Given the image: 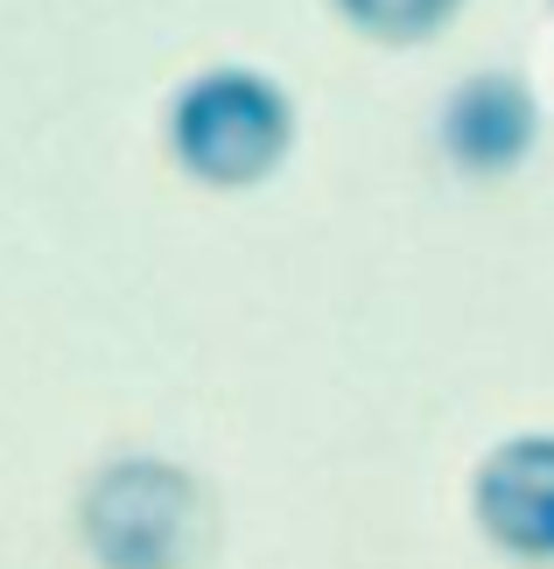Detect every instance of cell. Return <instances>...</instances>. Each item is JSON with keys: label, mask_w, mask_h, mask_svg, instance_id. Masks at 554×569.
I'll return each instance as SVG.
<instances>
[{"label": "cell", "mask_w": 554, "mask_h": 569, "mask_svg": "<svg viewBox=\"0 0 554 569\" xmlns=\"http://www.w3.org/2000/svg\"><path fill=\"white\" fill-rule=\"evenodd\" d=\"M78 541L99 569H190L211 541V499L169 457H113L78 492Z\"/></svg>", "instance_id": "cell-2"}, {"label": "cell", "mask_w": 554, "mask_h": 569, "mask_svg": "<svg viewBox=\"0 0 554 569\" xmlns=\"http://www.w3.org/2000/svg\"><path fill=\"white\" fill-rule=\"evenodd\" d=\"M330 8H338L359 36L407 50V42H429V36L450 29V21L463 14V0H330Z\"/></svg>", "instance_id": "cell-5"}, {"label": "cell", "mask_w": 554, "mask_h": 569, "mask_svg": "<svg viewBox=\"0 0 554 569\" xmlns=\"http://www.w3.org/2000/svg\"><path fill=\"white\" fill-rule=\"evenodd\" d=\"M471 520L513 562H554V436L526 429L471 471Z\"/></svg>", "instance_id": "cell-4"}, {"label": "cell", "mask_w": 554, "mask_h": 569, "mask_svg": "<svg viewBox=\"0 0 554 569\" xmlns=\"http://www.w3.org/2000/svg\"><path fill=\"white\" fill-rule=\"evenodd\" d=\"M547 14H554V0H547Z\"/></svg>", "instance_id": "cell-6"}, {"label": "cell", "mask_w": 554, "mask_h": 569, "mask_svg": "<svg viewBox=\"0 0 554 569\" xmlns=\"http://www.w3.org/2000/svg\"><path fill=\"white\" fill-rule=\"evenodd\" d=\"M169 162L204 190H253L295 148V99L253 63H211L175 84L162 113Z\"/></svg>", "instance_id": "cell-1"}, {"label": "cell", "mask_w": 554, "mask_h": 569, "mask_svg": "<svg viewBox=\"0 0 554 569\" xmlns=\"http://www.w3.org/2000/svg\"><path fill=\"white\" fill-rule=\"evenodd\" d=\"M435 141L456 177H513L541 141V99L520 71H471L435 113Z\"/></svg>", "instance_id": "cell-3"}]
</instances>
